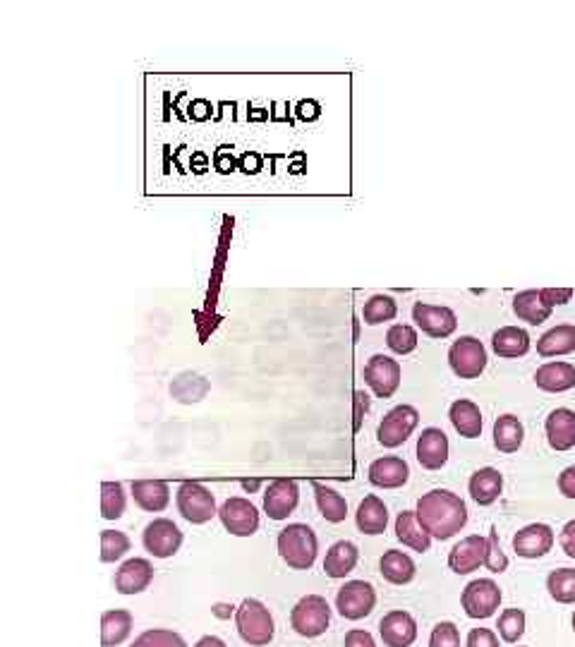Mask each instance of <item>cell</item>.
<instances>
[{
	"label": "cell",
	"instance_id": "obj_3",
	"mask_svg": "<svg viewBox=\"0 0 575 647\" xmlns=\"http://www.w3.org/2000/svg\"><path fill=\"white\" fill-rule=\"evenodd\" d=\"M235 624H238L240 638L247 645L262 647L274 640V619H271L269 609L259 600H245L235 614Z\"/></svg>",
	"mask_w": 575,
	"mask_h": 647
},
{
	"label": "cell",
	"instance_id": "obj_11",
	"mask_svg": "<svg viewBox=\"0 0 575 647\" xmlns=\"http://www.w3.org/2000/svg\"><path fill=\"white\" fill-rule=\"evenodd\" d=\"M219 518L230 535L235 537H252L259 530V511L252 501L233 497L221 506Z\"/></svg>",
	"mask_w": 575,
	"mask_h": 647
},
{
	"label": "cell",
	"instance_id": "obj_47",
	"mask_svg": "<svg viewBox=\"0 0 575 647\" xmlns=\"http://www.w3.org/2000/svg\"><path fill=\"white\" fill-rule=\"evenodd\" d=\"M559 542H561V549H564L566 556H571V559H575V518L568 520V523L564 525Z\"/></svg>",
	"mask_w": 575,
	"mask_h": 647
},
{
	"label": "cell",
	"instance_id": "obj_50",
	"mask_svg": "<svg viewBox=\"0 0 575 647\" xmlns=\"http://www.w3.org/2000/svg\"><path fill=\"white\" fill-rule=\"evenodd\" d=\"M355 403H357V417H355V429H360V415H362V408H369V398H367V393L365 391H357L355 393Z\"/></svg>",
	"mask_w": 575,
	"mask_h": 647
},
{
	"label": "cell",
	"instance_id": "obj_52",
	"mask_svg": "<svg viewBox=\"0 0 575 647\" xmlns=\"http://www.w3.org/2000/svg\"><path fill=\"white\" fill-rule=\"evenodd\" d=\"M242 487H245V489H257L259 482H242Z\"/></svg>",
	"mask_w": 575,
	"mask_h": 647
},
{
	"label": "cell",
	"instance_id": "obj_38",
	"mask_svg": "<svg viewBox=\"0 0 575 647\" xmlns=\"http://www.w3.org/2000/svg\"><path fill=\"white\" fill-rule=\"evenodd\" d=\"M125 513V489L120 482H104L101 485V516L106 520H118Z\"/></svg>",
	"mask_w": 575,
	"mask_h": 647
},
{
	"label": "cell",
	"instance_id": "obj_31",
	"mask_svg": "<svg viewBox=\"0 0 575 647\" xmlns=\"http://www.w3.org/2000/svg\"><path fill=\"white\" fill-rule=\"evenodd\" d=\"M132 633V614L125 609H113L101 616V647L123 645Z\"/></svg>",
	"mask_w": 575,
	"mask_h": 647
},
{
	"label": "cell",
	"instance_id": "obj_1",
	"mask_svg": "<svg viewBox=\"0 0 575 647\" xmlns=\"http://www.w3.org/2000/svg\"><path fill=\"white\" fill-rule=\"evenodd\" d=\"M417 520L437 540H451L468 523V506L449 489H432L417 501Z\"/></svg>",
	"mask_w": 575,
	"mask_h": 647
},
{
	"label": "cell",
	"instance_id": "obj_48",
	"mask_svg": "<svg viewBox=\"0 0 575 647\" xmlns=\"http://www.w3.org/2000/svg\"><path fill=\"white\" fill-rule=\"evenodd\" d=\"M345 647H377V643H374V638L369 636L367 631L353 628V631H348V636H345Z\"/></svg>",
	"mask_w": 575,
	"mask_h": 647
},
{
	"label": "cell",
	"instance_id": "obj_35",
	"mask_svg": "<svg viewBox=\"0 0 575 647\" xmlns=\"http://www.w3.org/2000/svg\"><path fill=\"white\" fill-rule=\"evenodd\" d=\"M314 497H317V506L322 511V516L329 523H343L348 516V501H345L336 489L326 485H314Z\"/></svg>",
	"mask_w": 575,
	"mask_h": 647
},
{
	"label": "cell",
	"instance_id": "obj_15",
	"mask_svg": "<svg viewBox=\"0 0 575 647\" xmlns=\"http://www.w3.org/2000/svg\"><path fill=\"white\" fill-rule=\"evenodd\" d=\"M300 489L295 480H274L264 494V511L271 520H286L290 513L298 509Z\"/></svg>",
	"mask_w": 575,
	"mask_h": 647
},
{
	"label": "cell",
	"instance_id": "obj_30",
	"mask_svg": "<svg viewBox=\"0 0 575 647\" xmlns=\"http://www.w3.org/2000/svg\"><path fill=\"white\" fill-rule=\"evenodd\" d=\"M575 350V324H561L549 329L540 341H537V353L542 358H559V355H571Z\"/></svg>",
	"mask_w": 575,
	"mask_h": 647
},
{
	"label": "cell",
	"instance_id": "obj_13",
	"mask_svg": "<svg viewBox=\"0 0 575 647\" xmlns=\"http://www.w3.org/2000/svg\"><path fill=\"white\" fill-rule=\"evenodd\" d=\"M144 549L156 559H168L180 549L183 544V532L178 525L168 518H156L144 528Z\"/></svg>",
	"mask_w": 575,
	"mask_h": 647
},
{
	"label": "cell",
	"instance_id": "obj_44",
	"mask_svg": "<svg viewBox=\"0 0 575 647\" xmlns=\"http://www.w3.org/2000/svg\"><path fill=\"white\" fill-rule=\"evenodd\" d=\"M487 540H489V552H487V561H484V566H487L492 573H504L508 568V556L501 552L499 535H496L494 528H492V535H489Z\"/></svg>",
	"mask_w": 575,
	"mask_h": 647
},
{
	"label": "cell",
	"instance_id": "obj_39",
	"mask_svg": "<svg viewBox=\"0 0 575 647\" xmlns=\"http://www.w3.org/2000/svg\"><path fill=\"white\" fill-rule=\"evenodd\" d=\"M130 552V540L125 532L120 530H104L101 532V561L104 564H113V561L123 559Z\"/></svg>",
	"mask_w": 575,
	"mask_h": 647
},
{
	"label": "cell",
	"instance_id": "obj_29",
	"mask_svg": "<svg viewBox=\"0 0 575 647\" xmlns=\"http://www.w3.org/2000/svg\"><path fill=\"white\" fill-rule=\"evenodd\" d=\"M513 312L520 322H528L530 326H540L552 317V307L544 305L540 290H523L513 298Z\"/></svg>",
	"mask_w": 575,
	"mask_h": 647
},
{
	"label": "cell",
	"instance_id": "obj_40",
	"mask_svg": "<svg viewBox=\"0 0 575 647\" xmlns=\"http://www.w3.org/2000/svg\"><path fill=\"white\" fill-rule=\"evenodd\" d=\"M386 346L396 355H410L417 348V331L408 324L391 326L389 334H386Z\"/></svg>",
	"mask_w": 575,
	"mask_h": 647
},
{
	"label": "cell",
	"instance_id": "obj_7",
	"mask_svg": "<svg viewBox=\"0 0 575 647\" xmlns=\"http://www.w3.org/2000/svg\"><path fill=\"white\" fill-rule=\"evenodd\" d=\"M417 422H420V413H417L413 405H396L381 420L377 432L379 444L386 446V449H398L415 432Z\"/></svg>",
	"mask_w": 575,
	"mask_h": 647
},
{
	"label": "cell",
	"instance_id": "obj_26",
	"mask_svg": "<svg viewBox=\"0 0 575 647\" xmlns=\"http://www.w3.org/2000/svg\"><path fill=\"white\" fill-rule=\"evenodd\" d=\"M451 425L465 439H477L482 434V413L475 403L468 398H458L449 410Z\"/></svg>",
	"mask_w": 575,
	"mask_h": 647
},
{
	"label": "cell",
	"instance_id": "obj_27",
	"mask_svg": "<svg viewBox=\"0 0 575 647\" xmlns=\"http://www.w3.org/2000/svg\"><path fill=\"white\" fill-rule=\"evenodd\" d=\"M355 518L360 532H365V535H381L386 530V525H389V509H386V504L379 497L369 494L360 504V509H357Z\"/></svg>",
	"mask_w": 575,
	"mask_h": 647
},
{
	"label": "cell",
	"instance_id": "obj_45",
	"mask_svg": "<svg viewBox=\"0 0 575 647\" xmlns=\"http://www.w3.org/2000/svg\"><path fill=\"white\" fill-rule=\"evenodd\" d=\"M465 647H499V638L489 628H472L465 640Z\"/></svg>",
	"mask_w": 575,
	"mask_h": 647
},
{
	"label": "cell",
	"instance_id": "obj_42",
	"mask_svg": "<svg viewBox=\"0 0 575 647\" xmlns=\"http://www.w3.org/2000/svg\"><path fill=\"white\" fill-rule=\"evenodd\" d=\"M130 647H187V645L178 633L163 631V628H151V631H144Z\"/></svg>",
	"mask_w": 575,
	"mask_h": 647
},
{
	"label": "cell",
	"instance_id": "obj_2",
	"mask_svg": "<svg viewBox=\"0 0 575 647\" xmlns=\"http://www.w3.org/2000/svg\"><path fill=\"white\" fill-rule=\"evenodd\" d=\"M317 535L310 525L293 523L288 525L286 530L278 532V554L286 561L290 568H298V571H307V568L314 566L317 561Z\"/></svg>",
	"mask_w": 575,
	"mask_h": 647
},
{
	"label": "cell",
	"instance_id": "obj_24",
	"mask_svg": "<svg viewBox=\"0 0 575 647\" xmlns=\"http://www.w3.org/2000/svg\"><path fill=\"white\" fill-rule=\"evenodd\" d=\"M470 497L480 506H492L504 492V475L496 468H480L470 477Z\"/></svg>",
	"mask_w": 575,
	"mask_h": 647
},
{
	"label": "cell",
	"instance_id": "obj_36",
	"mask_svg": "<svg viewBox=\"0 0 575 647\" xmlns=\"http://www.w3.org/2000/svg\"><path fill=\"white\" fill-rule=\"evenodd\" d=\"M396 314L398 305L391 295H372V298L365 302V307H362V319H365V324L369 326L391 322V319H396Z\"/></svg>",
	"mask_w": 575,
	"mask_h": 647
},
{
	"label": "cell",
	"instance_id": "obj_43",
	"mask_svg": "<svg viewBox=\"0 0 575 647\" xmlns=\"http://www.w3.org/2000/svg\"><path fill=\"white\" fill-rule=\"evenodd\" d=\"M429 647H460L458 626L451 624V621H441V624L434 626Z\"/></svg>",
	"mask_w": 575,
	"mask_h": 647
},
{
	"label": "cell",
	"instance_id": "obj_23",
	"mask_svg": "<svg viewBox=\"0 0 575 647\" xmlns=\"http://www.w3.org/2000/svg\"><path fill=\"white\" fill-rule=\"evenodd\" d=\"M132 497L142 511L161 513L171 504V489L161 480H137L132 482Z\"/></svg>",
	"mask_w": 575,
	"mask_h": 647
},
{
	"label": "cell",
	"instance_id": "obj_25",
	"mask_svg": "<svg viewBox=\"0 0 575 647\" xmlns=\"http://www.w3.org/2000/svg\"><path fill=\"white\" fill-rule=\"evenodd\" d=\"M492 348L499 358H523L530 350V336L520 326H504V329H499L492 336Z\"/></svg>",
	"mask_w": 575,
	"mask_h": 647
},
{
	"label": "cell",
	"instance_id": "obj_34",
	"mask_svg": "<svg viewBox=\"0 0 575 647\" xmlns=\"http://www.w3.org/2000/svg\"><path fill=\"white\" fill-rule=\"evenodd\" d=\"M379 566H381V576H384L393 585H408L410 580L415 578L413 559H410L408 554L396 552V549H391V552H386L384 556H381Z\"/></svg>",
	"mask_w": 575,
	"mask_h": 647
},
{
	"label": "cell",
	"instance_id": "obj_10",
	"mask_svg": "<svg viewBox=\"0 0 575 647\" xmlns=\"http://www.w3.org/2000/svg\"><path fill=\"white\" fill-rule=\"evenodd\" d=\"M365 384L377 398H391L401 386V365L386 355H372L365 365Z\"/></svg>",
	"mask_w": 575,
	"mask_h": 647
},
{
	"label": "cell",
	"instance_id": "obj_14",
	"mask_svg": "<svg viewBox=\"0 0 575 647\" xmlns=\"http://www.w3.org/2000/svg\"><path fill=\"white\" fill-rule=\"evenodd\" d=\"M489 552V540L480 535H470L465 540H460L449 554V568L458 576H468V573L477 571L484 566Z\"/></svg>",
	"mask_w": 575,
	"mask_h": 647
},
{
	"label": "cell",
	"instance_id": "obj_41",
	"mask_svg": "<svg viewBox=\"0 0 575 647\" xmlns=\"http://www.w3.org/2000/svg\"><path fill=\"white\" fill-rule=\"evenodd\" d=\"M499 636L504 643H518L525 633V612L523 609H506L504 614L499 616Z\"/></svg>",
	"mask_w": 575,
	"mask_h": 647
},
{
	"label": "cell",
	"instance_id": "obj_53",
	"mask_svg": "<svg viewBox=\"0 0 575 647\" xmlns=\"http://www.w3.org/2000/svg\"><path fill=\"white\" fill-rule=\"evenodd\" d=\"M573 631H575V612H573Z\"/></svg>",
	"mask_w": 575,
	"mask_h": 647
},
{
	"label": "cell",
	"instance_id": "obj_18",
	"mask_svg": "<svg viewBox=\"0 0 575 647\" xmlns=\"http://www.w3.org/2000/svg\"><path fill=\"white\" fill-rule=\"evenodd\" d=\"M154 580V566L147 559H130L115 573V590L120 595H139Z\"/></svg>",
	"mask_w": 575,
	"mask_h": 647
},
{
	"label": "cell",
	"instance_id": "obj_28",
	"mask_svg": "<svg viewBox=\"0 0 575 647\" xmlns=\"http://www.w3.org/2000/svg\"><path fill=\"white\" fill-rule=\"evenodd\" d=\"M396 537L420 554L429 552V547H432V535L422 528L415 511H403L401 516L396 518Z\"/></svg>",
	"mask_w": 575,
	"mask_h": 647
},
{
	"label": "cell",
	"instance_id": "obj_19",
	"mask_svg": "<svg viewBox=\"0 0 575 647\" xmlns=\"http://www.w3.org/2000/svg\"><path fill=\"white\" fill-rule=\"evenodd\" d=\"M386 647H410L417 638V624L408 612H389L379 624Z\"/></svg>",
	"mask_w": 575,
	"mask_h": 647
},
{
	"label": "cell",
	"instance_id": "obj_9",
	"mask_svg": "<svg viewBox=\"0 0 575 647\" xmlns=\"http://www.w3.org/2000/svg\"><path fill=\"white\" fill-rule=\"evenodd\" d=\"M460 604H463L465 614H468L470 619H489V616L496 614V609H499L501 604L499 585H496L492 578L472 580V583L465 585Z\"/></svg>",
	"mask_w": 575,
	"mask_h": 647
},
{
	"label": "cell",
	"instance_id": "obj_22",
	"mask_svg": "<svg viewBox=\"0 0 575 647\" xmlns=\"http://www.w3.org/2000/svg\"><path fill=\"white\" fill-rule=\"evenodd\" d=\"M537 389L547 393H564L575 386V367L571 362H544L535 372Z\"/></svg>",
	"mask_w": 575,
	"mask_h": 647
},
{
	"label": "cell",
	"instance_id": "obj_37",
	"mask_svg": "<svg viewBox=\"0 0 575 647\" xmlns=\"http://www.w3.org/2000/svg\"><path fill=\"white\" fill-rule=\"evenodd\" d=\"M547 590L559 604H575V568H559L549 573Z\"/></svg>",
	"mask_w": 575,
	"mask_h": 647
},
{
	"label": "cell",
	"instance_id": "obj_5",
	"mask_svg": "<svg viewBox=\"0 0 575 647\" xmlns=\"http://www.w3.org/2000/svg\"><path fill=\"white\" fill-rule=\"evenodd\" d=\"M449 365L460 379H477L487 370V348L480 338L460 336L449 350Z\"/></svg>",
	"mask_w": 575,
	"mask_h": 647
},
{
	"label": "cell",
	"instance_id": "obj_8",
	"mask_svg": "<svg viewBox=\"0 0 575 647\" xmlns=\"http://www.w3.org/2000/svg\"><path fill=\"white\" fill-rule=\"evenodd\" d=\"M374 604H377V592L365 580H350L336 595L338 614L348 621L365 619L374 612Z\"/></svg>",
	"mask_w": 575,
	"mask_h": 647
},
{
	"label": "cell",
	"instance_id": "obj_33",
	"mask_svg": "<svg viewBox=\"0 0 575 647\" xmlns=\"http://www.w3.org/2000/svg\"><path fill=\"white\" fill-rule=\"evenodd\" d=\"M525 427L516 415H501L494 422V446L501 453H516L523 446Z\"/></svg>",
	"mask_w": 575,
	"mask_h": 647
},
{
	"label": "cell",
	"instance_id": "obj_32",
	"mask_svg": "<svg viewBox=\"0 0 575 647\" xmlns=\"http://www.w3.org/2000/svg\"><path fill=\"white\" fill-rule=\"evenodd\" d=\"M357 559H360V552H357V547L353 542H348V540L336 542L324 559L326 576L345 578L357 566Z\"/></svg>",
	"mask_w": 575,
	"mask_h": 647
},
{
	"label": "cell",
	"instance_id": "obj_20",
	"mask_svg": "<svg viewBox=\"0 0 575 647\" xmlns=\"http://www.w3.org/2000/svg\"><path fill=\"white\" fill-rule=\"evenodd\" d=\"M367 475H369V482H372L374 487L398 489L408 482L410 468L403 458L384 456V458H377V461L369 465Z\"/></svg>",
	"mask_w": 575,
	"mask_h": 647
},
{
	"label": "cell",
	"instance_id": "obj_4",
	"mask_svg": "<svg viewBox=\"0 0 575 647\" xmlns=\"http://www.w3.org/2000/svg\"><path fill=\"white\" fill-rule=\"evenodd\" d=\"M331 624V609L329 602L319 595H307L295 604L293 614H290V626L302 638H317L326 633Z\"/></svg>",
	"mask_w": 575,
	"mask_h": 647
},
{
	"label": "cell",
	"instance_id": "obj_21",
	"mask_svg": "<svg viewBox=\"0 0 575 647\" xmlns=\"http://www.w3.org/2000/svg\"><path fill=\"white\" fill-rule=\"evenodd\" d=\"M544 429H547L549 446L554 451H571L575 446V413L568 408H556L549 413L547 422H544Z\"/></svg>",
	"mask_w": 575,
	"mask_h": 647
},
{
	"label": "cell",
	"instance_id": "obj_51",
	"mask_svg": "<svg viewBox=\"0 0 575 647\" xmlns=\"http://www.w3.org/2000/svg\"><path fill=\"white\" fill-rule=\"evenodd\" d=\"M195 647H226V643H223V640L216 638V636H207V638L199 640Z\"/></svg>",
	"mask_w": 575,
	"mask_h": 647
},
{
	"label": "cell",
	"instance_id": "obj_49",
	"mask_svg": "<svg viewBox=\"0 0 575 647\" xmlns=\"http://www.w3.org/2000/svg\"><path fill=\"white\" fill-rule=\"evenodd\" d=\"M559 492L564 494L566 499L575 501V465H571V468H566L564 473L559 475Z\"/></svg>",
	"mask_w": 575,
	"mask_h": 647
},
{
	"label": "cell",
	"instance_id": "obj_16",
	"mask_svg": "<svg viewBox=\"0 0 575 647\" xmlns=\"http://www.w3.org/2000/svg\"><path fill=\"white\" fill-rule=\"evenodd\" d=\"M554 547V530L544 523H532L528 528L518 530L513 537V549L523 559H540Z\"/></svg>",
	"mask_w": 575,
	"mask_h": 647
},
{
	"label": "cell",
	"instance_id": "obj_12",
	"mask_svg": "<svg viewBox=\"0 0 575 647\" xmlns=\"http://www.w3.org/2000/svg\"><path fill=\"white\" fill-rule=\"evenodd\" d=\"M413 322L429 338H449L458 329L456 312L449 310V307L429 305V302H415Z\"/></svg>",
	"mask_w": 575,
	"mask_h": 647
},
{
	"label": "cell",
	"instance_id": "obj_6",
	"mask_svg": "<svg viewBox=\"0 0 575 647\" xmlns=\"http://www.w3.org/2000/svg\"><path fill=\"white\" fill-rule=\"evenodd\" d=\"M178 511L187 523L192 525H202L209 523L211 518L216 516V499L211 494V489H207L199 482H183L178 489Z\"/></svg>",
	"mask_w": 575,
	"mask_h": 647
},
{
	"label": "cell",
	"instance_id": "obj_17",
	"mask_svg": "<svg viewBox=\"0 0 575 647\" xmlns=\"http://www.w3.org/2000/svg\"><path fill=\"white\" fill-rule=\"evenodd\" d=\"M417 461L427 470H441L449 461V437L439 427L422 429L417 439Z\"/></svg>",
	"mask_w": 575,
	"mask_h": 647
},
{
	"label": "cell",
	"instance_id": "obj_46",
	"mask_svg": "<svg viewBox=\"0 0 575 647\" xmlns=\"http://www.w3.org/2000/svg\"><path fill=\"white\" fill-rule=\"evenodd\" d=\"M540 295H542L544 305L552 307L554 310L556 305H566V302H571L573 290L571 288H542Z\"/></svg>",
	"mask_w": 575,
	"mask_h": 647
}]
</instances>
